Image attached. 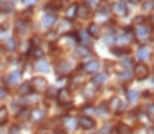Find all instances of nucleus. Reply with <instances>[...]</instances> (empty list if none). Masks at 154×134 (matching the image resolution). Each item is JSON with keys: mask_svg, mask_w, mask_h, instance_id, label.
<instances>
[{"mask_svg": "<svg viewBox=\"0 0 154 134\" xmlns=\"http://www.w3.org/2000/svg\"><path fill=\"white\" fill-rule=\"evenodd\" d=\"M5 94H7V91H5V90H2V88H0V99H2V98H5Z\"/></svg>", "mask_w": 154, "mask_h": 134, "instance_id": "nucleus-38", "label": "nucleus"}, {"mask_svg": "<svg viewBox=\"0 0 154 134\" xmlns=\"http://www.w3.org/2000/svg\"><path fill=\"white\" fill-rule=\"evenodd\" d=\"M152 23H154V17H152Z\"/></svg>", "mask_w": 154, "mask_h": 134, "instance_id": "nucleus-43", "label": "nucleus"}, {"mask_svg": "<svg viewBox=\"0 0 154 134\" xmlns=\"http://www.w3.org/2000/svg\"><path fill=\"white\" fill-rule=\"evenodd\" d=\"M98 68H100V63H98V61H94V60L86 61V63L83 65V71H85V73H96Z\"/></svg>", "mask_w": 154, "mask_h": 134, "instance_id": "nucleus-5", "label": "nucleus"}, {"mask_svg": "<svg viewBox=\"0 0 154 134\" xmlns=\"http://www.w3.org/2000/svg\"><path fill=\"white\" fill-rule=\"evenodd\" d=\"M8 134H18V127H17V126L10 127V131H8Z\"/></svg>", "mask_w": 154, "mask_h": 134, "instance_id": "nucleus-37", "label": "nucleus"}, {"mask_svg": "<svg viewBox=\"0 0 154 134\" xmlns=\"http://www.w3.org/2000/svg\"><path fill=\"white\" fill-rule=\"evenodd\" d=\"M152 5H154V2H152V0H147L146 4H144V10H149V8L152 7Z\"/></svg>", "mask_w": 154, "mask_h": 134, "instance_id": "nucleus-34", "label": "nucleus"}, {"mask_svg": "<svg viewBox=\"0 0 154 134\" xmlns=\"http://www.w3.org/2000/svg\"><path fill=\"white\" fill-rule=\"evenodd\" d=\"M111 109L114 111V114H121L124 111V103L119 98H114V99L111 101Z\"/></svg>", "mask_w": 154, "mask_h": 134, "instance_id": "nucleus-6", "label": "nucleus"}, {"mask_svg": "<svg viewBox=\"0 0 154 134\" xmlns=\"http://www.w3.org/2000/svg\"><path fill=\"white\" fill-rule=\"evenodd\" d=\"M86 33H88V35H91V37H94V38H98V37H100V35H101V32H100V28H98V25L91 23L90 27H88Z\"/></svg>", "mask_w": 154, "mask_h": 134, "instance_id": "nucleus-12", "label": "nucleus"}, {"mask_svg": "<svg viewBox=\"0 0 154 134\" xmlns=\"http://www.w3.org/2000/svg\"><path fill=\"white\" fill-rule=\"evenodd\" d=\"M30 116L33 117V121H40L42 117L45 116V111L43 109H37V111H33V113H30Z\"/></svg>", "mask_w": 154, "mask_h": 134, "instance_id": "nucleus-18", "label": "nucleus"}, {"mask_svg": "<svg viewBox=\"0 0 154 134\" xmlns=\"http://www.w3.org/2000/svg\"><path fill=\"white\" fill-rule=\"evenodd\" d=\"M128 2H131V4H139L141 0H128Z\"/></svg>", "mask_w": 154, "mask_h": 134, "instance_id": "nucleus-41", "label": "nucleus"}, {"mask_svg": "<svg viewBox=\"0 0 154 134\" xmlns=\"http://www.w3.org/2000/svg\"><path fill=\"white\" fill-rule=\"evenodd\" d=\"M37 70H40V71H47V70H48V65L45 63V61H38V63H37Z\"/></svg>", "mask_w": 154, "mask_h": 134, "instance_id": "nucleus-27", "label": "nucleus"}, {"mask_svg": "<svg viewBox=\"0 0 154 134\" xmlns=\"http://www.w3.org/2000/svg\"><path fill=\"white\" fill-rule=\"evenodd\" d=\"M30 90H32L30 83H27V84H23V86L20 88V93L23 94V96H27V94H30V93H28V91H30Z\"/></svg>", "mask_w": 154, "mask_h": 134, "instance_id": "nucleus-25", "label": "nucleus"}, {"mask_svg": "<svg viewBox=\"0 0 154 134\" xmlns=\"http://www.w3.org/2000/svg\"><path fill=\"white\" fill-rule=\"evenodd\" d=\"M147 75H149L147 66H144V65L134 66V76H136V80H144V78H147Z\"/></svg>", "mask_w": 154, "mask_h": 134, "instance_id": "nucleus-2", "label": "nucleus"}, {"mask_svg": "<svg viewBox=\"0 0 154 134\" xmlns=\"http://www.w3.org/2000/svg\"><path fill=\"white\" fill-rule=\"evenodd\" d=\"M0 8H2L4 12H12V10H14V4L8 2V0H4V2L0 4Z\"/></svg>", "mask_w": 154, "mask_h": 134, "instance_id": "nucleus-14", "label": "nucleus"}, {"mask_svg": "<svg viewBox=\"0 0 154 134\" xmlns=\"http://www.w3.org/2000/svg\"><path fill=\"white\" fill-rule=\"evenodd\" d=\"M149 132H151V134H154V127H151V129H149Z\"/></svg>", "mask_w": 154, "mask_h": 134, "instance_id": "nucleus-42", "label": "nucleus"}, {"mask_svg": "<svg viewBox=\"0 0 154 134\" xmlns=\"http://www.w3.org/2000/svg\"><path fill=\"white\" fill-rule=\"evenodd\" d=\"M57 96H58V101H60L61 104H70L71 103V94L68 90H60L57 93Z\"/></svg>", "mask_w": 154, "mask_h": 134, "instance_id": "nucleus-4", "label": "nucleus"}, {"mask_svg": "<svg viewBox=\"0 0 154 134\" xmlns=\"http://www.w3.org/2000/svg\"><path fill=\"white\" fill-rule=\"evenodd\" d=\"M149 33H151V28L147 27V25H141V27L136 28V37L137 38H144V37H147Z\"/></svg>", "mask_w": 154, "mask_h": 134, "instance_id": "nucleus-9", "label": "nucleus"}, {"mask_svg": "<svg viewBox=\"0 0 154 134\" xmlns=\"http://www.w3.org/2000/svg\"><path fill=\"white\" fill-rule=\"evenodd\" d=\"M47 8H48V10H58V8H60V4H58V2L48 4V5H47Z\"/></svg>", "mask_w": 154, "mask_h": 134, "instance_id": "nucleus-29", "label": "nucleus"}, {"mask_svg": "<svg viewBox=\"0 0 154 134\" xmlns=\"http://www.w3.org/2000/svg\"><path fill=\"white\" fill-rule=\"evenodd\" d=\"M30 55L35 56V58H42L43 56V51H42L40 48H33V50H30Z\"/></svg>", "mask_w": 154, "mask_h": 134, "instance_id": "nucleus-23", "label": "nucleus"}, {"mask_svg": "<svg viewBox=\"0 0 154 134\" xmlns=\"http://www.w3.org/2000/svg\"><path fill=\"white\" fill-rule=\"evenodd\" d=\"M55 93H57V91H55L53 88H50V96H57V94H55Z\"/></svg>", "mask_w": 154, "mask_h": 134, "instance_id": "nucleus-39", "label": "nucleus"}, {"mask_svg": "<svg viewBox=\"0 0 154 134\" xmlns=\"http://www.w3.org/2000/svg\"><path fill=\"white\" fill-rule=\"evenodd\" d=\"M147 56H149V50H147L146 47L139 48V51H137V58H139V60H146Z\"/></svg>", "mask_w": 154, "mask_h": 134, "instance_id": "nucleus-19", "label": "nucleus"}, {"mask_svg": "<svg viewBox=\"0 0 154 134\" xmlns=\"http://www.w3.org/2000/svg\"><path fill=\"white\" fill-rule=\"evenodd\" d=\"M0 78H2V75H0Z\"/></svg>", "mask_w": 154, "mask_h": 134, "instance_id": "nucleus-44", "label": "nucleus"}, {"mask_svg": "<svg viewBox=\"0 0 154 134\" xmlns=\"http://www.w3.org/2000/svg\"><path fill=\"white\" fill-rule=\"evenodd\" d=\"M65 126H66L68 129H75V127L78 126V123L75 119H65Z\"/></svg>", "mask_w": 154, "mask_h": 134, "instance_id": "nucleus-22", "label": "nucleus"}, {"mask_svg": "<svg viewBox=\"0 0 154 134\" xmlns=\"http://www.w3.org/2000/svg\"><path fill=\"white\" fill-rule=\"evenodd\" d=\"M15 30H17V33H25L27 32V23L25 22H17V25H15Z\"/></svg>", "mask_w": 154, "mask_h": 134, "instance_id": "nucleus-17", "label": "nucleus"}, {"mask_svg": "<svg viewBox=\"0 0 154 134\" xmlns=\"http://www.w3.org/2000/svg\"><path fill=\"white\" fill-rule=\"evenodd\" d=\"M91 111H93V109H91V106H86V109H85V113H91Z\"/></svg>", "mask_w": 154, "mask_h": 134, "instance_id": "nucleus-40", "label": "nucleus"}, {"mask_svg": "<svg viewBox=\"0 0 154 134\" xmlns=\"http://www.w3.org/2000/svg\"><path fill=\"white\" fill-rule=\"evenodd\" d=\"M146 113H147V116H149V117H154V106H152V104L146 108Z\"/></svg>", "mask_w": 154, "mask_h": 134, "instance_id": "nucleus-30", "label": "nucleus"}, {"mask_svg": "<svg viewBox=\"0 0 154 134\" xmlns=\"http://www.w3.org/2000/svg\"><path fill=\"white\" fill-rule=\"evenodd\" d=\"M76 7L78 5H70V7H68V10H66V17L68 18H73L75 15H76Z\"/></svg>", "mask_w": 154, "mask_h": 134, "instance_id": "nucleus-20", "label": "nucleus"}, {"mask_svg": "<svg viewBox=\"0 0 154 134\" xmlns=\"http://www.w3.org/2000/svg\"><path fill=\"white\" fill-rule=\"evenodd\" d=\"M30 86H32V90L38 91V93H40V91H45L47 90V80L42 78V76H37L30 81Z\"/></svg>", "mask_w": 154, "mask_h": 134, "instance_id": "nucleus-1", "label": "nucleus"}, {"mask_svg": "<svg viewBox=\"0 0 154 134\" xmlns=\"http://www.w3.org/2000/svg\"><path fill=\"white\" fill-rule=\"evenodd\" d=\"M106 104H101V106H100V109H98V113H100V114H106L108 113V109H106Z\"/></svg>", "mask_w": 154, "mask_h": 134, "instance_id": "nucleus-33", "label": "nucleus"}, {"mask_svg": "<svg viewBox=\"0 0 154 134\" xmlns=\"http://www.w3.org/2000/svg\"><path fill=\"white\" fill-rule=\"evenodd\" d=\"M78 126L80 127H83V129H93L94 127V121L91 119V117H88V116H81L80 119H78Z\"/></svg>", "mask_w": 154, "mask_h": 134, "instance_id": "nucleus-3", "label": "nucleus"}, {"mask_svg": "<svg viewBox=\"0 0 154 134\" xmlns=\"http://www.w3.org/2000/svg\"><path fill=\"white\" fill-rule=\"evenodd\" d=\"M78 37H80V41H81L83 45H88V43H90V41H88V40H90V37H88L86 32H81V33L78 35Z\"/></svg>", "mask_w": 154, "mask_h": 134, "instance_id": "nucleus-21", "label": "nucleus"}, {"mask_svg": "<svg viewBox=\"0 0 154 134\" xmlns=\"http://www.w3.org/2000/svg\"><path fill=\"white\" fill-rule=\"evenodd\" d=\"M73 84L75 86H80V84H83V75H76V76H73Z\"/></svg>", "mask_w": 154, "mask_h": 134, "instance_id": "nucleus-24", "label": "nucleus"}, {"mask_svg": "<svg viewBox=\"0 0 154 134\" xmlns=\"http://www.w3.org/2000/svg\"><path fill=\"white\" fill-rule=\"evenodd\" d=\"M7 48H10V50H14V48H15V40H14V38H8V40H7Z\"/></svg>", "mask_w": 154, "mask_h": 134, "instance_id": "nucleus-31", "label": "nucleus"}, {"mask_svg": "<svg viewBox=\"0 0 154 134\" xmlns=\"http://www.w3.org/2000/svg\"><path fill=\"white\" fill-rule=\"evenodd\" d=\"M113 53L116 55V56H123V55L126 53V50H124V48H113Z\"/></svg>", "mask_w": 154, "mask_h": 134, "instance_id": "nucleus-28", "label": "nucleus"}, {"mask_svg": "<svg viewBox=\"0 0 154 134\" xmlns=\"http://www.w3.org/2000/svg\"><path fill=\"white\" fill-rule=\"evenodd\" d=\"M7 119V109L5 108H0V124H4Z\"/></svg>", "mask_w": 154, "mask_h": 134, "instance_id": "nucleus-26", "label": "nucleus"}, {"mask_svg": "<svg viewBox=\"0 0 154 134\" xmlns=\"http://www.w3.org/2000/svg\"><path fill=\"white\" fill-rule=\"evenodd\" d=\"M78 53H80V56H88V55H90L86 50H83V48H80V50H78Z\"/></svg>", "mask_w": 154, "mask_h": 134, "instance_id": "nucleus-35", "label": "nucleus"}, {"mask_svg": "<svg viewBox=\"0 0 154 134\" xmlns=\"http://www.w3.org/2000/svg\"><path fill=\"white\" fill-rule=\"evenodd\" d=\"M114 12H116L118 15H128V5H126V2H118V4L114 5Z\"/></svg>", "mask_w": 154, "mask_h": 134, "instance_id": "nucleus-10", "label": "nucleus"}, {"mask_svg": "<svg viewBox=\"0 0 154 134\" xmlns=\"http://www.w3.org/2000/svg\"><path fill=\"white\" fill-rule=\"evenodd\" d=\"M37 2H38V0H23V4H25V5H35Z\"/></svg>", "mask_w": 154, "mask_h": 134, "instance_id": "nucleus-36", "label": "nucleus"}, {"mask_svg": "<svg viewBox=\"0 0 154 134\" xmlns=\"http://www.w3.org/2000/svg\"><path fill=\"white\" fill-rule=\"evenodd\" d=\"M18 81H20V71H12V73H8V76H7L8 86H15Z\"/></svg>", "mask_w": 154, "mask_h": 134, "instance_id": "nucleus-7", "label": "nucleus"}, {"mask_svg": "<svg viewBox=\"0 0 154 134\" xmlns=\"http://www.w3.org/2000/svg\"><path fill=\"white\" fill-rule=\"evenodd\" d=\"M116 134H131V127H128L126 124H119L116 127Z\"/></svg>", "mask_w": 154, "mask_h": 134, "instance_id": "nucleus-15", "label": "nucleus"}, {"mask_svg": "<svg viewBox=\"0 0 154 134\" xmlns=\"http://www.w3.org/2000/svg\"><path fill=\"white\" fill-rule=\"evenodd\" d=\"M104 80H106V75H96V76L93 78V84L94 86H101V84L104 83Z\"/></svg>", "mask_w": 154, "mask_h": 134, "instance_id": "nucleus-16", "label": "nucleus"}, {"mask_svg": "<svg viewBox=\"0 0 154 134\" xmlns=\"http://www.w3.org/2000/svg\"><path fill=\"white\" fill-rule=\"evenodd\" d=\"M76 15L81 17V18L90 17V8H88L86 5H80V7H76Z\"/></svg>", "mask_w": 154, "mask_h": 134, "instance_id": "nucleus-11", "label": "nucleus"}, {"mask_svg": "<svg viewBox=\"0 0 154 134\" xmlns=\"http://www.w3.org/2000/svg\"><path fill=\"white\" fill-rule=\"evenodd\" d=\"M68 71H70V63H68V61H61V63L58 65V73L65 75V73H68Z\"/></svg>", "mask_w": 154, "mask_h": 134, "instance_id": "nucleus-13", "label": "nucleus"}, {"mask_svg": "<svg viewBox=\"0 0 154 134\" xmlns=\"http://www.w3.org/2000/svg\"><path fill=\"white\" fill-rule=\"evenodd\" d=\"M128 94H129V101H136L137 99V93H136V91H129Z\"/></svg>", "mask_w": 154, "mask_h": 134, "instance_id": "nucleus-32", "label": "nucleus"}, {"mask_svg": "<svg viewBox=\"0 0 154 134\" xmlns=\"http://www.w3.org/2000/svg\"><path fill=\"white\" fill-rule=\"evenodd\" d=\"M55 22H57V15H55V14H51V12H50V14H45L43 15V25H45V27L50 28Z\"/></svg>", "mask_w": 154, "mask_h": 134, "instance_id": "nucleus-8", "label": "nucleus"}]
</instances>
